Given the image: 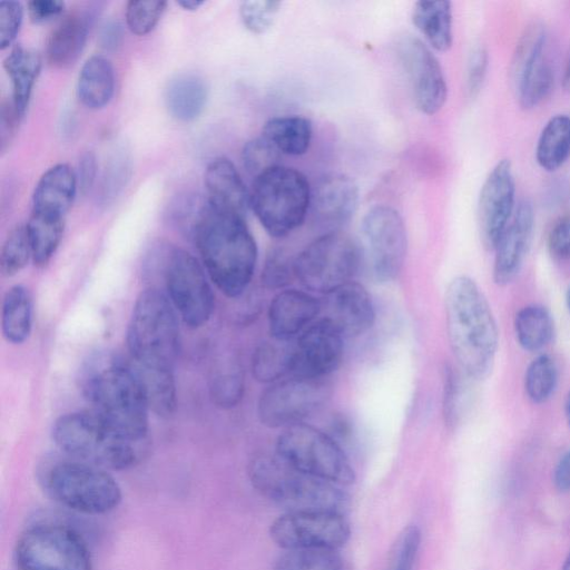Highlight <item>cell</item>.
<instances>
[{
    "label": "cell",
    "mask_w": 570,
    "mask_h": 570,
    "mask_svg": "<svg viewBox=\"0 0 570 570\" xmlns=\"http://www.w3.org/2000/svg\"><path fill=\"white\" fill-rule=\"evenodd\" d=\"M282 154L262 135L247 141L242 151L246 170L255 177L281 165Z\"/></svg>",
    "instance_id": "7bdbcfd3"
},
{
    "label": "cell",
    "mask_w": 570,
    "mask_h": 570,
    "mask_svg": "<svg viewBox=\"0 0 570 570\" xmlns=\"http://www.w3.org/2000/svg\"><path fill=\"white\" fill-rule=\"evenodd\" d=\"M52 440L61 452L107 471L138 465L147 453V442L125 438L92 411L60 416L52 426Z\"/></svg>",
    "instance_id": "277c9868"
},
{
    "label": "cell",
    "mask_w": 570,
    "mask_h": 570,
    "mask_svg": "<svg viewBox=\"0 0 570 570\" xmlns=\"http://www.w3.org/2000/svg\"><path fill=\"white\" fill-rule=\"evenodd\" d=\"M23 19V8L18 1L0 2V48L4 50L14 41Z\"/></svg>",
    "instance_id": "7dc6e473"
},
{
    "label": "cell",
    "mask_w": 570,
    "mask_h": 570,
    "mask_svg": "<svg viewBox=\"0 0 570 570\" xmlns=\"http://www.w3.org/2000/svg\"><path fill=\"white\" fill-rule=\"evenodd\" d=\"M164 98L173 118L189 122L197 119L204 111L208 88L202 77L195 73H179L167 82Z\"/></svg>",
    "instance_id": "4316f807"
},
{
    "label": "cell",
    "mask_w": 570,
    "mask_h": 570,
    "mask_svg": "<svg viewBox=\"0 0 570 570\" xmlns=\"http://www.w3.org/2000/svg\"><path fill=\"white\" fill-rule=\"evenodd\" d=\"M564 411H566V416H567V421L570 425V393L567 397V401H566V406H564Z\"/></svg>",
    "instance_id": "94428289"
},
{
    "label": "cell",
    "mask_w": 570,
    "mask_h": 570,
    "mask_svg": "<svg viewBox=\"0 0 570 570\" xmlns=\"http://www.w3.org/2000/svg\"><path fill=\"white\" fill-rule=\"evenodd\" d=\"M562 82H563V88L568 92H570V57L568 59V62H567V66H566V69H564Z\"/></svg>",
    "instance_id": "91938a15"
},
{
    "label": "cell",
    "mask_w": 570,
    "mask_h": 570,
    "mask_svg": "<svg viewBox=\"0 0 570 570\" xmlns=\"http://www.w3.org/2000/svg\"><path fill=\"white\" fill-rule=\"evenodd\" d=\"M361 261V248L350 235L327 232L294 257V274L305 289L328 295L354 281Z\"/></svg>",
    "instance_id": "30bf717a"
},
{
    "label": "cell",
    "mask_w": 570,
    "mask_h": 570,
    "mask_svg": "<svg viewBox=\"0 0 570 570\" xmlns=\"http://www.w3.org/2000/svg\"><path fill=\"white\" fill-rule=\"evenodd\" d=\"M350 535L351 528L343 513L333 511L285 512L269 527L271 539L284 550H337Z\"/></svg>",
    "instance_id": "4fadbf2b"
},
{
    "label": "cell",
    "mask_w": 570,
    "mask_h": 570,
    "mask_svg": "<svg viewBox=\"0 0 570 570\" xmlns=\"http://www.w3.org/2000/svg\"><path fill=\"white\" fill-rule=\"evenodd\" d=\"M128 169L126 156L120 155L116 156L111 160L109 167L106 168L101 187V197L105 203H108L111 198L118 195L128 178Z\"/></svg>",
    "instance_id": "f907efd6"
},
{
    "label": "cell",
    "mask_w": 570,
    "mask_h": 570,
    "mask_svg": "<svg viewBox=\"0 0 570 570\" xmlns=\"http://www.w3.org/2000/svg\"><path fill=\"white\" fill-rule=\"evenodd\" d=\"M558 381L557 365L547 354H540L528 365L524 375V387L533 403H543L553 394Z\"/></svg>",
    "instance_id": "f35d334b"
},
{
    "label": "cell",
    "mask_w": 570,
    "mask_h": 570,
    "mask_svg": "<svg viewBox=\"0 0 570 570\" xmlns=\"http://www.w3.org/2000/svg\"><path fill=\"white\" fill-rule=\"evenodd\" d=\"M3 68L11 81V100L23 117L41 69L40 55L21 45L14 46L3 60Z\"/></svg>",
    "instance_id": "83f0119b"
},
{
    "label": "cell",
    "mask_w": 570,
    "mask_h": 570,
    "mask_svg": "<svg viewBox=\"0 0 570 570\" xmlns=\"http://www.w3.org/2000/svg\"><path fill=\"white\" fill-rule=\"evenodd\" d=\"M32 298L23 285L10 287L2 301L1 327L3 337L12 344H21L32 328Z\"/></svg>",
    "instance_id": "1f68e13d"
},
{
    "label": "cell",
    "mask_w": 570,
    "mask_h": 570,
    "mask_svg": "<svg viewBox=\"0 0 570 570\" xmlns=\"http://www.w3.org/2000/svg\"><path fill=\"white\" fill-rule=\"evenodd\" d=\"M282 2L273 0H247L239 4L244 27L253 33L266 32L275 22Z\"/></svg>",
    "instance_id": "b9f144b4"
},
{
    "label": "cell",
    "mask_w": 570,
    "mask_h": 570,
    "mask_svg": "<svg viewBox=\"0 0 570 570\" xmlns=\"http://www.w3.org/2000/svg\"><path fill=\"white\" fill-rule=\"evenodd\" d=\"M553 482L559 491H570V450L557 463L553 472Z\"/></svg>",
    "instance_id": "6f0895ef"
},
{
    "label": "cell",
    "mask_w": 570,
    "mask_h": 570,
    "mask_svg": "<svg viewBox=\"0 0 570 570\" xmlns=\"http://www.w3.org/2000/svg\"><path fill=\"white\" fill-rule=\"evenodd\" d=\"M421 544V531L410 524L401 532L392 557L391 570H414Z\"/></svg>",
    "instance_id": "bcb514c9"
},
{
    "label": "cell",
    "mask_w": 570,
    "mask_h": 570,
    "mask_svg": "<svg viewBox=\"0 0 570 570\" xmlns=\"http://www.w3.org/2000/svg\"><path fill=\"white\" fill-rule=\"evenodd\" d=\"M311 189L299 170L278 165L255 177L250 208L271 236L285 237L304 223Z\"/></svg>",
    "instance_id": "ba28073f"
},
{
    "label": "cell",
    "mask_w": 570,
    "mask_h": 570,
    "mask_svg": "<svg viewBox=\"0 0 570 570\" xmlns=\"http://www.w3.org/2000/svg\"><path fill=\"white\" fill-rule=\"evenodd\" d=\"M570 155V116L556 115L543 127L535 147V159L547 171L559 169Z\"/></svg>",
    "instance_id": "d6a6232c"
},
{
    "label": "cell",
    "mask_w": 570,
    "mask_h": 570,
    "mask_svg": "<svg viewBox=\"0 0 570 570\" xmlns=\"http://www.w3.org/2000/svg\"><path fill=\"white\" fill-rule=\"evenodd\" d=\"M533 228L532 205L522 200L494 248L493 279L498 285H507L517 277L530 247Z\"/></svg>",
    "instance_id": "44dd1931"
},
{
    "label": "cell",
    "mask_w": 570,
    "mask_h": 570,
    "mask_svg": "<svg viewBox=\"0 0 570 570\" xmlns=\"http://www.w3.org/2000/svg\"><path fill=\"white\" fill-rule=\"evenodd\" d=\"M168 298L183 322L191 328L205 325L214 309V294L203 266L188 252L161 245Z\"/></svg>",
    "instance_id": "7c38bea8"
},
{
    "label": "cell",
    "mask_w": 570,
    "mask_h": 570,
    "mask_svg": "<svg viewBox=\"0 0 570 570\" xmlns=\"http://www.w3.org/2000/svg\"><path fill=\"white\" fill-rule=\"evenodd\" d=\"M371 271L379 282L394 281L407 250V234L401 214L389 205L370 208L362 220Z\"/></svg>",
    "instance_id": "5bb4252c"
},
{
    "label": "cell",
    "mask_w": 570,
    "mask_h": 570,
    "mask_svg": "<svg viewBox=\"0 0 570 570\" xmlns=\"http://www.w3.org/2000/svg\"><path fill=\"white\" fill-rule=\"evenodd\" d=\"M205 1L202 0H180L177 1V4L180 6L185 10L194 11L199 9Z\"/></svg>",
    "instance_id": "680465c9"
},
{
    "label": "cell",
    "mask_w": 570,
    "mask_h": 570,
    "mask_svg": "<svg viewBox=\"0 0 570 570\" xmlns=\"http://www.w3.org/2000/svg\"><path fill=\"white\" fill-rule=\"evenodd\" d=\"M13 560L19 570H94L86 540L58 522L26 528L14 544Z\"/></svg>",
    "instance_id": "9c48e42d"
},
{
    "label": "cell",
    "mask_w": 570,
    "mask_h": 570,
    "mask_svg": "<svg viewBox=\"0 0 570 570\" xmlns=\"http://www.w3.org/2000/svg\"><path fill=\"white\" fill-rule=\"evenodd\" d=\"M293 277L294 258L282 249L271 252L263 267L262 283L268 288H283Z\"/></svg>",
    "instance_id": "ee69618b"
},
{
    "label": "cell",
    "mask_w": 570,
    "mask_h": 570,
    "mask_svg": "<svg viewBox=\"0 0 570 570\" xmlns=\"http://www.w3.org/2000/svg\"><path fill=\"white\" fill-rule=\"evenodd\" d=\"M204 184L213 207L245 218L250 208V191L228 158L217 157L207 165Z\"/></svg>",
    "instance_id": "cb8c5ba5"
},
{
    "label": "cell",
    "mask_w": 570,
    "mask_h": 570,
    "mask_svg": "<svg viewBox=\"0 0 570 570\" xmlns=\"http://www.w3.org/2000/svg\"><path fill=\"white\" fill-rule=\"evenodd\" d=\"M412 21L429 45L446 51L453 42L452 4L445 0H422L413 6Z\"/></svg>",
    "instance_id": "f546056e"
},
{
    "label": "cell",
    "mask_w": 570,
    "mask_h": 570,
    "mask_svg": "<svg viewBox=\"0 0 570 570\" xmlns=\"http://www.w3.org/2000/svg\"><path fill=\"white\" fill-rule=\"evenodd\" d=\"M30 258L32 259V254L26 225H17L9 232L1 248L2 274L9 277L18 274Z\"/></svg>",
    "instance_id": "ab89813d"
},
{
    "label": "cell",
    "mask_w": 570,
    "mask_h": 570,
    "mask_svg": "<svg viewBox=\"0 0 570 570\" xmlns=\"http://www.w3.org/2000/svg\"><path fill=\"white\" fill-rule=\"evenodd\" d=\"M244 381L239 373H222L213 379L210 396L213 402L222 409L236 406L243 397Z\"/></svg>",
    "instance_id": "f6af8a7d"
},
{
    "label": "cell",
    "mask_w": 570,
    "mask_h": 570,
    "mask_svg": "<svg viewBox=\"0 0 570 570\" xmlns=\"http://www.w3.org/2000/svg\"><path fill=\"white\" fill-rule=\"evenodd\" d=\"M395 51L416 108L430 116L439 112L446 101L448 86L438 58L412 35L399 37Z\"/></svg>",
    "instance_id": "2e32d148"
},
{
    "label": "cell",
    "mask_w": 570,
    "mask_h": 570,
    "mask_svg": "<svg viewBox=\"0 0 570 570\" xmlns=\"http://www.w3.org/2000/svg\"><path fill=\"white\" fill-rule=\"evenodd\" d=\"M274 570H343V562L337 550L294 549L278 557Z\"/></svg>",
    "instance_id": "74e56055"
},
{
    "label": "cell",
    "mask_w": 570,
    "mask_h": 570,
    "mask_svg": "<svg viewBox=\"0 0 570 570\" xmlns=\"http://www.w3.org/2000/svg\"><path fill=\"white\" fill-rule=\"evenodd\" d=\"M293 346L287 342L273 340L259 344L252 356V373L262 383H275L291 374Z\"/></svg>",
    "instance_id": "8d00e7d4"
},
{
    "label": "cell",
    "mask_w": 570,
    "mask_h": 570,
    "mask_svg": "<svg viewBox=\"0 0 570 570\" xmlns=\"http://www.w3.org/2000/svg\"><path fill=\"white\" fill-rule=\"evenodd\" d=\"M130 363L142 385L149 410L169 416L176 409V385L171 370L147 367Z\"/></svg>",
    "instance_id": "d590c367"
},
{
    "label": "cell",
    "mask_w": 570,
    "mask_h": 570,
    "mask_svg": "<svg viewBox=\"0 0 570 570\" xmlns=\"http://www.w3.org/2000/svg\"><path fill=\"white\" fill-rule=\"evenodd\" d=\"M37 478L48 498L78 513L102 515L122 501L121 488L109 471L67 455L46 462Z\"/></svg>",
    "instance_id": "5b68a950"
},
{
    "label": "cell",
    "mask_w": 570,
    "mask_h": 570,
    "mask_svg": "<svg viewBox=\"0 0 570 570\" xmlns=\"http://www.w3.org/2000/svg\"><path fill=\"white\" fill-rule=\"evenodd\" d=\"M252 485L265 498L294 511L343 512L348 497L336 484L305 474L275 455H258L248 466Z\"/></svg>",
    "instance_id": "8992f818"
},
{
    "label": "cell",
    "mask_w": 570,
    "mask_h": 570,
    "mask_svg": "<svg viewBox=\"0 0 570 570\" xmlns=\"http://www.w3.org/2000/svg\"><path fill=\"white\" fill-rule=\"evenodd\" d=\"M358 187L344 174H327L311 189L309 210L313 223L327 232H336L354 216L358 205Z\"/></svg>",
    "instance_id": "ffe728a7"
},
{
    "label": "cell",
    "mask_w": 570,
    "mask_h": 570,
    "mask_svg": "<svg viewBox=\"0 0 570 570\" xmlns=\"http://www.w3.org/2000/svg\"><path fill=\"white\" fill-rule=\"evenodd\" d=\"M30 20L33 23H45L59 17L65 10L60 0H32L27 4Z\"/></svg>",
    "instance_id": "db71d44e"
},
{
    "label": "cell",
    "mask_w": 570,
    "mask_h": 570,
    "mask_svg": "<svg viewBox=\"0 0 570 570\" xmlns=\"http://www.w3.org/2000/svg\"><path fill=\"white\" fill-rule=\"evenodd\" d=\"M99 43L107 51L116 50L122 40V27L117 20H109L99 31Z\"/></svg>",
    "instance_id": "9f6ffc18"
},
{
    "label": "cell",
    "mask_w": 570,
    "mask_h": 570,
    "mask_svg": "<svg viewBox=\"0 0 570 570\" xmlns=\"http://www.w3.org/2000/svg\"><path fill=\"white\" fill-rule=\"evenodd\" d=\"M262 136L282 155L301 156L311 146L313 125L303 116L272 117L264 124Z\"/></svg>",
    "instance_id": "4dcf8cb0"
},
{
    "label": "cell",
    "mask_w": 570,
    "mask_h": 570,
    "mask_svg": "<svg viewBox=\"0 0 570 570\" xmlns=\"http://www.w3.org/2000/svg\"><path fill=\"white\" fill-rule=\"evenodd\" d=\"M77 97L89 109L104 108L115 91V71L108 58L94 55L82 65L77 80Z\"/></svg>",
    "instance_id": "f1b7e54d"
},
{
    "label": "cell",
    "mask_w": 570,
    "mask_h": 570,
    "mask_svg": "<svg viewBox=\"0 0 570 570\" xmlns=\"http://www.w3.org/2000/svg\"><path fill=\"white\" fill-rule=\"evenodd\" d=\"M546 31L542 26L530 27L517 46L513 77L520 105L533 108L551 91L553 71L543 56Z\"/></svg>",
    "instance_id": "ac0fdd59"
},
{
    "label": "cell",
    "mask_w": 570,
    "mask_h": 570,
    "mask_svg": "<svg viewBox=\"0 0 570 570\" xmlns=\"http://www.w3.org/2000/svg\"><path fill=\"white\" fill-rule=\"evenodd\" d=\"M97 175V160L92 151H86L80 156L76 171L78 187L86 194L92 187Z\"/></svg>",
    "instance_id": "11a10c76"
},
{
    "label": "cell",
    "mask_w": 570,
    "mask_h": 570,
    "mask_svg": "<svg viewBox=\"0 0 570 570\" xmlns=\"http://www.w3.org/2000/svg\"><path fill=\"white\" fill-rule=\"evenodd\" d=\"M461 381L460 376L450 366L445 368L443 412L448 424H455L461 409Z\"/></svg>",
    "instance_id": "681fc988"
},
{
    "label": "cell",
    "mask_w": 570,
    "mask_h": 570,
    "mask_svg": "<svg viewBox=\"0 0 570 570\" xmlns=\"http://www.w3.org/2000/svg\"><path fill=\"white\" fill-rule=\"evenodd\" d=\"M90 21L91 16L80 9L60 20L46 43V58L50 66L61 69L77 61L87 41Z\"/></svg>",
    "instance_id": "484cf974"
},
{
    "label": "cell",
    "mask_w": 570,
    "mask_h": 570,
    "mask_svg": "<svg viewBox=\"0 0 570 570\" xmlns=\"http://www.w3.org/2000/svg\"><path fill=\"white\" fill-rule=\"evenodd\" d=\"M21 118L12 100L2 101L0 110V149L2 153H4L12 142Z\"/></svg>",
    "instance_id": "f5cc1de1"
},
{
    "label": "cell",
    "mask_w": 570,
    "mask_h": 570,
    "mask_svg": "<svg viewBox=\"0 0 570 570\" xmlns=\"http://www.w3.org/2000/svg\"><path fill=\"white\" fill-rule=\"evenodd\" d=\"M78 188L76 171L67 164L48 168L39 178L32 194V212L65 217Z\"/></svg>",
    "instance_id": "d4e9b609"
},
{
    "label": "cell",
    "mask_w": 570,
    "mask_h": 570,
    "mask_svg": "<svg viewBox=\"0 0 570 570\" xmlns=\"http://www.w3.org/2000/svg\"><path fill=\"white\" fill-rule=\"evenodd\" d=\"M489 56L482 45H476L469 53L466 63V88L470 96L480 91L488 69Z\"/></svg>",
    "instance_id": "c3c4849f"
},
{
    "label": "cell",
    "mask_w": 570,
    "mask_h": 570,
    "mask_svg": "<svg viewBox=\"0 0 570 570\" xmlns=\"http://www.w3.org/2000/svg\"><path fill=\"white\" fill-rule=\"evenodd\" d=\"M514 332L517 341L523 350L538 352L547 346L553 337V318L544 306L527 305L515 314Z\"/></svg>",
    "instance_id": "e575fe53"
},
{
    "label": "cell",
    "mask_w": 570,
    "mask_h": 570,
    "mask_svg": "<svg viewBox=\"0 0 570 570\" xmlns=\"http://www.w3.org/2000/svg\"><path fill=\"white\" fill-rule=\"evenodd\" d=\"M562 570H570V550L563 562Z\"/></svg>",
    "instance_id": "6125c7cd"
},
{
    "label": "cell",
    "mask_w": 570,
    "mask_h": 570,
    "mask_svg": "<svg viewBox=\"0 0 570 570\" xmlns=\"http://www.w3.org/2000/svg\"><path fill=\"white\" fill-rule=\"evenodd\" d=\"M36 266L47 265L55 255L65 228V217L32 212L26 224Z\"/></svg>",
    "instance_id": "836d02e7"
},
{
    "label": "cell",
    "mask_w": 570,
    "mask_h": 570,
    "mask_svg": "<svg viewBox=\"0 0 570 570\" xmlns=\"http://www.w3.org/2000/svg\"><path fill=\"white\" fill-rule=\"evenodd\" d=\"M567 306H568V309L570 312V285H569V288H568V292H567Z\"/></svg>",
    "instance_id": "be15d7a7"
},
{
    "label": "cell",
    "mask_w": 570,
    "mask_h": 570,
    "mask_svg": "<svg viewBox=\"0 0 570 570\" xmlns=\"http://www.w3.org/2000/svg\"><path fill=\"white\" fill-rule=\"evenodd\" d=\"M512 165L501 159L489 173L479 196V224L484 245L494 249L515 209Z\"/></svg>",
    "instance_id": "d6986e66"
},
{
    "label": "cell",
    "mask_w": 570,
    "mask_h": 570,
    "mask_svg": "<svg viewBox=\"0 0 570 570\" xmlns=\"http://www.w3.org/2000/svg\"><path fill=\"white\" fill-rule=\"evenodd\" d=\"M327 392L322 380L292 376L272 383L261 394L257 416L271 429H286L314 414L324 403Z\"/></svg>",
    "instance_id": "9a60e30c"
},
{
    "label": "cell",
    "mask_w": 570,
    "mask_h": 570,
    "mask_svg": "<svg viewBox=\"0 0 570 570\" xmlns=\"http://www.w3.org/2000/svg\"><path fill=\"white\" fill-rule=\"evenodd\" d=\"M327 318L344 337L366 333L375 322V308L367 289L351 281L328 294Z\"/></svg>",
    "instance_id": "603a6c76"
},
{
    "label": "cell",
    "mask_w": 570,
    "mask_h": 570,
    "mask_svg": "<svg viewBox=\"0 0 570 570\" xmlns=\"http://www.w3.org/2000/svg\"><path fill=\"white\" fill-rule=\"evenodd\" d=\"M344 338L327 317L315 321L293 345L292 376L322 380L334 372L342 361Z\"/></svg>",
    "instance_id": "e0dca14e"
},
{
    "label": "cell",
    "mask_w": 570,
    "mask_h": 570,
    "mask_svg": "<svg viewBox=\"0 0 570 570\" xmlns=\"http://www.w3.org/2000/svg\"><path fill=\"white\" fill-rule=\"evenodd\" d=\"M191 234L219 291L228 297L243 294L257 263V245L245 218L219 210L207 200Z\"/></svg>",
    "instance_id": "7a4b0ae2"
},
{
    "label": "cell",
    "mask_w": 570,
    "mask_h": 570,
    "mask_svg": "<svg viewBox=\"0 0 570 570\" xmlns=\"http://www.w3.org/2000/svg\"><path fill=\"white\" fill-rule=\"evenodd\" d=\"M276 454L292 468L338 487L355 481L353 466L337 442L307 423L284 429L276 441Z\"/></svg>",
    "instance_id": "8fae6325"
},
{
    "label": "cell",
    "mask_w": 570,
    "mask_h": 570,
    "mask_svg": "<svg viewBox=\"0 0 570 570\" xmlns=\"http://www.w3.org/2000/svg\"><path fill=\"white\" fill-rule=\"evenodd\" d=\"M448 340L455 361L470 379L483 380L492 371L499 332L490 305L469 276L454 277L444 295Z\"/></svg>",
    "instance_id": "6da1fadb"
},
{
    "label": "cell",
    "mask_w": 570,
    "mask_h": 570,
    "mask_svg": "<svg viewBox=\"0 0 570 570\" xmlns=\"http://www.w3.org/2000/svg\"><path fill=\"white\" fill-rule=\"evenodd\" d=\"M92 412L108 426L136 442H147V399L130 362L110 358L94 366L82 383Z\"/></svg>",
    "instance_id": "3957f363"
},
{
    "label": "cell",
    "mask_w": 570,
    "mask_h": 570,
    "mask_svg": "<svg viewBox=\"0 0 570 570\" xmlns=\"http://www.w3.org/2000/svg\"><path fill=\"white\" fill-rule=\"evenodd\" d=\"M548 247L553 257L570 259V214L553 224L548 236Z\"/></svg>",
    "instance_id": "816d5d0a"
},
{
    "label": "cell",
    "mask_w": 570,
    "mask_h": 570,
    "mask_svg": "<svg viewBox=\"0 0 570 570\" xmlns=\"http://www.w3.org/2000/svg\"><path fill=\"white\" fill-rule=\"evenodd\" d=\"M167 7L161 0H131L126 4V23L137 36L149 33L161 19Z\"/></svg>",
    "instance_id": "60d3db41"
},
{
    "label": "cell",
    "mask_w": 570,
    "mask_h": 570,
    "mask_svg": "<svg viewBox=\"0 0 570 570\" xmlns=\"http://www.w3.org/2000/svg\"><path fill=\"white\" fill-rule=\"evenodd\" d=\"M127 346L135 363L171 370L180 348L176 309L157 288L139 294L127 327Z\"/></svg>",
    "instance_id": "52a82bcc"
},
{
    "label": "cell",
    "mask_w": 570,
    "mask_h": 570,
    "mask_svg": "<svg viewBox=\"0 0 570 570\" xmlns=\"http://www.w3.org/2000/svg\"><path fill=\"white\" fill-rule=\"evenodd\" d=\"M320 301L302 289H283L268 306V330L273 340L288 342L311 326L321 312Z\"/></svg>",
    "instance_id": "7402d4cb"
}]
</instances>
